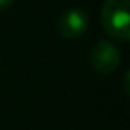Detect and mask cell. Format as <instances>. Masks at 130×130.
Returning a JSON list of instances; mask_svg holds the SVG:
<instances>
[{
    "label": "cell",
    "instance_id": "obj_1",
    "mask_svg": "<svg viewBox=\"0 0 130 130\" xmlns=\"http://www.w3.org/2000/svg\"><path fill=\"white\" fill-rule=\"evenodd\" d=\"M130 0H105L100 13L102 29L107 36L128 41L130 39Z\"/></svg>",
    "mask_w": 130,
    "mask_h": 130
},
{
    "label": "cell",
    "instance_id": "obj_2",
    "mask_svg": "<svg viewBox=\"0 0 130 130\" xmlns=\"http://www.w3.org/2000/svg\"><path fill=\"white\" fill-rule=\"evenodd\" d=\"M89 62L94 68V71H98L102 75H109V73L118 70V66L121 62V55H119V50L116 48L114 43L102 39L91 48Z\"/></svg>",
    "mask_w": 130,
    "mask_h": 130
},
{
    "label": "cell",
    "instance_id": "obj_3",
    "mask_svg": "<svg viewBox=\"0 0 130 130\" xmlns=\"http://www.w3.org/2000/svg\"><path fill=\"white\" fill-rule=\"evenodd\" d=\"M89 25V16L80 7L66 9L57 18V32L64 39H77L80 38Z\"/></svg>",
    "mask_w": 130,
    "mask_h": 130
},
{
    "label": "cell",
    "instance_id": "obj_4",
    "mask_svg": "<svg viewBox=\"0 0 130 130\" xmlns=\"http://www.w3.org/2000/svg\"><path fill=\"white\" fill-rule=\"evenodd\" d=\"M13 2H14V0H0V11L6 9V7H9Z\"/></svg>",
    "mask_w": 130,
    "mask_h": 130
}]
</instances>
